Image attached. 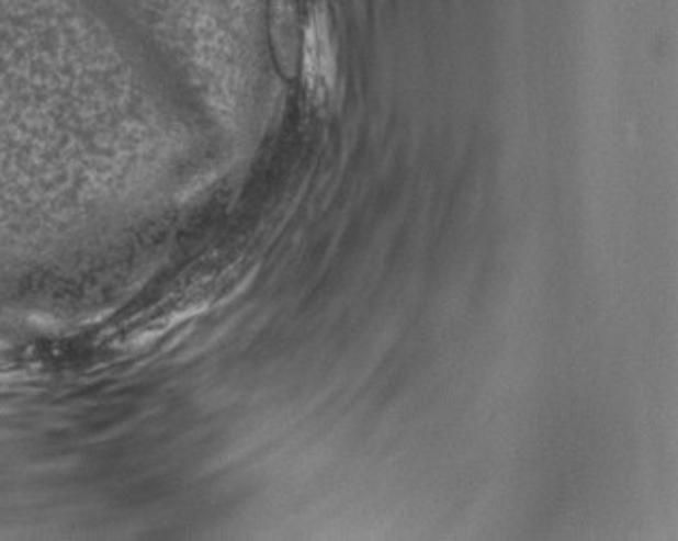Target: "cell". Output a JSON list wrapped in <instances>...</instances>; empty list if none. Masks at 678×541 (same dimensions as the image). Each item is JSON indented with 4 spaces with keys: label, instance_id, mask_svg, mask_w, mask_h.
I'll return each instance as SVG.
<instances>
[{
    "label": "cell",
    "instance_id": "6da1fadb",
    "mask_svg": "<svg viewBox=\"0 0 678 541\" xmlns=\"http://www.w3.org/2000/svg\"><path fill=\"white\" fill-rule=\"evenodd\" d=\"M307 74L314 91L327 93L331 89L334 63L327 37L325 15H316L309 26V46H307Z\"/></svg>",
    "mask_w": 678,
    "mask_h": 541
}]
</instances>
